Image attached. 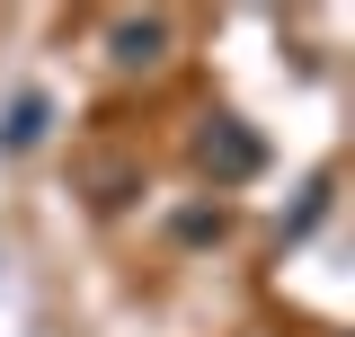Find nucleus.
I'll return each instance as SVG.
<instances>
[{"label": "nucleus", "mask_w": 355, "mask_h": 337, "mask_svg": "<svg viewBox=\"0 0 355 337\" xmlns=\"http://www.w3.org/2000/svg\"><path fill=\"white\" fill-rule=\"evenodd\" d=\"M36 133H44V98H18L9 125H0V142H36Z\"/></svg>", "instance_id": "nucleus-1"}, {"label": "nucleus", "mask_w": 355, "mask_h": 337, "mask_svg": "<svg viewBox=\"0 0 355 337\" xmlns=\"http://www.w3.org/2000/svg\"><path fill=\"white\" fill-rule=\"evenodd\" d=\"M160 53V27H125V62H151Z\"/></svg>", "instance_id": "nucleus-2"}]
</instances>
